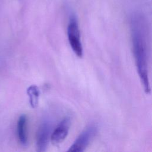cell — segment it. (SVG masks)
<instances>
[{
    "label": "cell",
    "instance_id": "2",
    "mask_svg": "<svg viewBox=\"0 0 152 152\" xmlns=\"http://www.w3.org/2000/svg\"><path fill=\"white\" fill-rule=\"evenodd\" d=\"M67 36L69 44L74 53L78 57L82 58L83 48L81 41L80 31L78 20L74 14L71 15L69 19L67 26Z\"/></svg>",
    "mask_w": 152,
    "mask_h": 152
},
{
    "label": "cell",
    "instance_id": "7",
    "mask_svg": "<svg viewBox=\"0 0 152 152\" xmlns=\"http://www.w3.org/2000/svg\"><path fill=\"white\" fill-rule=\"evenodd\" d=\"M27 93L29 98V103L32 108H36L39 104L40 90L36 85H31L27 89Z\"/></svg>",
    "mask_w": 152,
    "mask_h": 152
},
{
    "label": "cell",
    "instance_id": "5",
    "mask_svg": "<svg viewBox=\"0 0 152 152\" xmlns=\"http://www.w3.org/2000/svg\"><path fill=\"white\" fill-rule=\"evenodd\" d=\"M71 123L70 117L66 116L58 124L50 136V140L53 144L58 145L65 140L68 134Z\"/></svg>",
    "mask_w": 152,
    "mask_h": 152
},
{
    "label": "cell",
    "instance_id": "3",
    "mask_svg": "<svg viewBox=\"0 0 152 152\" xmlns=\"http://www.w3.org/2000/svg\"><path fill=\"white\" fill-rule=\"evenodd\" d=\"M97 132L98 127L96 125L91 124L87 126L70 146L68 151H84L94 138Z\"/></svg>",
    "mask_w": 152,
    "mask_h": 152
},
{
    "label": "cell",
    "instance_id": "4",
    "mask_svg": "<svg viewBox=\"0 0 152 152\" xmlns=\"http://www.w3.org/2000/svg\"><path fill=\"white\" fill-rule=\"evenodd\" d=\"M52 122L49 118H45L40 122L36 134V148L39 152L47 149L51 136Z\"/></svg>",
    "mask_w": 152,
    "mask_h": 152
},
{
    "label": "cell",
    "instance_id": "6",
    "mask_svg": "<svg viewBox=\"0 0 152 152\" xmlns=\"http://www.w3.org/2000/svg\"><path fill=\"white\" fill-rule=\"evenodd\" d=\"M17 131L20 142L23 145H26L27 144V117L25 115H21L19 117L17 122Z\"/></svg>",
    "mask_w": 152,
    "mask_h": 152
},
{
    "label": "cell",
    "instance_id": "1",
    "mask_svg": "<svg viewBox=\"0 0 152 152\" xmlns=\"http://www.w3.org/2000/svg\"><path fill=\"white\" fill-rule=\"evenodd\" d=\"M131 30L137 72L144 91L150 94L151 88L148 75L149 47L147 26L142 17L137 15L132 18Z\"/></svg>",
    "mask_w": 152,
    "mask_h": 152
}]
</instances>
